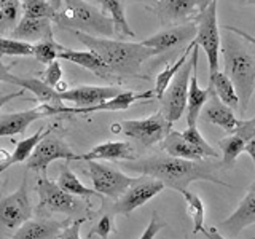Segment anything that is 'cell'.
I'll return each mask as SVG.
<instances>
[{
    "label": "cell",
    "instance_id": "1",
    "mask_svg": "<svg viewBox=\"0 0 255 239\" xmlns=\"http://www.w3.org/2000/svg\"><path fill=\"white\" fill-rule=\"evenodd\" d=\"M128 167L131 171L140 172L143 175H150V177L161 182L164 187L177 190L180 193L188 188L190 183L198 180L212 182L230 188V183L223 182L217 174L222 167V163L211 161L209 158L183 159L171 156L167 153H161L142 159H134Z\"/></svg>",
    "mask_w": 255,
    "mask_h": 239
},
{
    "label": "cell",
    "instance_id": "2",
    "mask_svg": "<svg viewBox=\"0 0 255 239\" xmlns=\"http://www.w3.org/2000/svg\"><path fill=\"white\" fill-rule=\"evenodd\" d=\"M78 42H82L88 50L99 56L106 67V80L110 78H143L142 66L155 51L151 48L142 45L140 42H125V40L99 38L83 34V32H72Z\"/></svg>",
    "mask_w": 255,
    "mask_h": 239
},
{
    "label": "cell",
    "instance_id": "3",
    "mask_svg": "<svg viewBox=\"0 0 255 239\" xmlns=\"http://www.w3.org/2000/svg\"><path fill=\"white\" fill-rule=\"evenodd\" d=\"M220 51L225 62V75L233 83L238 94V112L244 115L255 93V56L233 35L223 38Z\"/></svg>",
    "mask_w": 255,
    "mask_h": 239
},
{
    "label": "cell",
    "instance_id": "4",
    "mask_svg": "<svg viewBox=\"0 0 255 239\" xmlns=\"http://www.w3.org/2000/svg\"><path fill=\"white\" fill-rule=\"evenodd\" d=\"M66 11H59L54 24L70 32H83L93 37H112L115 34L114 21L102 10L86 0H62Z\"/></svg>",
    "mask_w": 255,
    "mask_h": 239
},
{
    "label": "cell",
    "instance_id": "5",
    "mask_svg": "<svg viewBox=\"0 0 255 239\" xmlns=\"http://www.w3.org/2000/svg\"><path fill=\"white\" fill-rule=\"evenodd\" d=\"M35 191L38 193L40 203L37 206L38 217H50L51 214H64V215H80L85 217V204L82 199L75 195L66 193L58 187V183L50 180L46 175H42L37 180Z\"/></svg>",
    "mask_w": 255,
    "mask_h": 239
},
{
    "label": "cell",
    "instance_id": "6",
    "mask_svg": "<svg viewBox=\"0 0 255 239\" xmlns=\"http://www.w3.org/2000/svg\"><path fill=\"white\" fill-rule=\"evenodd\" d=\"M172 129V123H169L159 110L156 114L150 115L148 118L142 120H125V121L114 123L112 131L129 139L137 140L143 147H153L158 142H163L166 134Z\"/></svg>",
    "mask_w": 255,
    "mask_h": 239
},
{
    "label": "cell",
    "instance_id": "7",
    "mask_svg": "<svg viewBox=\"0 0 255 239\" xmlns=\"http://www.w3.org/2000/svg\"><path fill=\"white\" fill-rule=\"evenodd\" d=\"M196 35L193 42L203 48L209 62V75L219 70V54H220V32L217 21V0L207 5L195 18Z\"/></svg>",
    "mask_w": 255,
    "mask_h": 239
},
{
    "label": "cell",
    "instance_id": "8",
    "mask_svg": "<svg viewBox=\"0 0 255 239\" xmlns=\"http://www.w3.org/2000/svg\"><path fill=\"white\" fill-rule=\"evenodd\" d=\"M32 214L27 182L22 180L18 190L0 198V238L11 236L22 223L32 219Z\"/></svg>",
    "mask_w": 255,
    "mask_h": 239
},
{
    "label": "cell",
    "instance_id": "9",
    "mask_svg": "<svg viewBox=\"0 0 255 239\" xmlns=\"http://www.w3.org/2000/svg\"><path fill=\"white\" fill-rule=\"evenodd\" d=\"M164 185L159 180L150 177V175H140L134 179L129 187L125 190L122 196L115 199V203L110 206L109 214L114 215H131L132 211L143 206L151 198H155L158 193H161Z\"/></svg>",
    "mask_w": 255,
    "mask_h": 239
},
{
    "label": "cell",
    "instance_id": "10",
    "mask_svg": "<svg viewBox=\"0 0 255 239\" xmlns=\"http://www.w3.org/2000/svg\"><path fill=\"white\" fill-rule=\"evenodd\" d=\"M53 129H48L37 147L30 153V156L26 161L27 171L42 172L46 174L48 166H50L54 159H67V161H78V155L72 150L66 142L61 137H54L51 135Z\"/></svg>",
    "mask_w": 255,
    "mask_h": 239
},
{
    "label": "cell",
    "instance_id": "11",
    "mask_svg": "<svg viewBox=\"0 0 255 239\" xmlns=\"http://www.w3.org/2000/svg\"><path fill=\"white\" fill-rule=\"evenodd\" d=\"M88 172H90L94 191H98V195H104L112 199L122 196L134 180L123 171H120L117 166L101 163L99 159L88 161Z\"/></svg>",
    "mask_w": 255,
    "mask_h": 239
},
{
    "label": "cell",
    "instance_id": "12",
    "mask_svg": "<svg viewBox=\"0 0 255 239\" xmlns=\"http://www.w3.org/2000/svg\"><path fill=\"white\" fill-rule=\"evenodd\" d=\"M191 69H193V61L190 59L174 75L171 83L167 85L164 94L161 96V99H159L161 101V112L169 123L177 121L185 112Z\"/></svg>",
    "mask_w": 255,
    "mask_h": 239
},
{
    "label": "cell",
    "instance_id": "13",
    "mask_svg": "<svg viewBox=\"0 0 255 239\" xmlns=\"http://www.w3.org/2000/svg\"><path fill=\"white\" fill-rule=\"evenodd\" d=\"M196 35V24L195 22H185L179 26H169L163 30L156 32L155 35L142 40V45H145L155 51V54H161L166 51L180 48L182 45L190 43Z\"/></svg>",
    "mask_w": 255,
    "mask_h": 239
},
{
    "label": "cell",
    "instance_id": "14",
    "mask_svg": "<svg viewBox=\"0 0 255 239\" xmlns=\"http://www.w3.org/2000/svg\"><path fill=\"white\" fill-rule=\"evenodd\" d=\"M155 98L153 90L148 91H120L115 98H112L106 102L96 104V106L90 107H59L56 109V115L58 114H72V115H86V114H94V112H117V110H126L129 109L134 102L139 101H150Z\"/></svg>",
    "mask_w": 255,
    "mask_h": 239
},
{
    "label": "cell",
    "instance_id": "15",
    "mask_svg": "<svg viewBox=\"0 0 255 239\" xmlns=\"http://www.w3.org/2000/svg\"><path fill=\"white\" fill-rule=\"evenodd\" d=\"M151 8L164 27L190 22L199 13L198 0H158Z\"/></svg>",
    "mask_w": 255,
    "mask_h": 239
},
{
    "label": "cell",
    "instance_id": "16",
    "mask_svg": "<svg viewBox=\"0 0 255 239\" xmlns=\"http://www.w3.org/2000/svg\"><path fill=\"white\" fill-rule=\"evenodd\" d=\"M56 115V107L40 104L38 107L22 112H13V114L0 115V137H11L16 134H24L30 123L35 120Z\"/></svg>",
    "mask_w": 255,
    "mask_h": 239
},
{
    "label": "cell",
    "instance_id": "17",
    "mask_svg": "<svg viewBox=\"0 0 255 239\" xmlns=\"http://www.w3.org/2000/svg\"><path fill=\"white\" fill-rule=\"evenodd\" d=\"M255 223V180L247 188L246 196L239 201L236 211L228 219L219 223V230H223L230 236H238L241 231Z\"/></svg>",
    "mask_w": 255,
    "mask_h": 239
},
{
    "label": "cell",
    "instance_id": "18",
    "mask_svg": "<svg viewBox=\"0 0 255 239\" xmlns=\"http://www.w3.org/2000/svg\"><path fill=\"white\" fill-rule=\"evenodd\" d=\"M198 56H199V46L195 43L191 50V61H193V69H191L190 85H188V96H187V124L196 126L199 114L204 107V104L209 99V86L203 90L198 83Z\"/></svg>",
    "mask_w": 255,
    "mask_h": 239
},
{
    "label": "cell",
    "instance_id": "19",
    "mask_svg": "<svg viewBox=\"0 0 255 239\" xmlns=\"http://www.w3.org/2000/svg\"><path fill=\"white\" fill-rule=\"evenodd\" d=\"M199 118H203L204 121L215 124L222 127L223 131H227L228 134L235 132L236 124H238V118L235 115V110L228 107L227 104H223L217 94L214 93V90L209 86V99L204 104V107L199 114Z\"/></svg>",
    "mask_w": 255,
    "mask_h": 239
},
{
    "label": "cell",
    "instance_id": "20",
    "mask_svg": "<svg viewBox=\"0 0 255 239\" xmlns=\"http://www.w3.org/2000/svg\"><path fill=\"white\" fill-rule=\"evenodd\" d=\"M118 93L120 90L115 86H77L59 91V96L62 101L72 102L78 107H90L115 98Z\"/></svg>",
    "mask_w": 255,
    "mask_h": 239
},
{
    "label": "cell",
    "instance_id": "21",
    "mask_svg": "<svg viewBox=\"0 0 255 239\" xmlns=\"http://www.w3.org/2000/svg\"><path fill=\"white\" fill-rule=\"evenodd\" d=\"M74 219H67L64 222L54 220L50 217H35L29 219L26 223L14 231L10 239H56L59 231Z\"/></svg>",
    "mask_w": 255,
    "mask_h": 239
},
{
    "label": "cell",
    "instance_id": "22",
    "mask_svg": "<svg viewBox=\"0 0 255 239\" xmlns=\"http://www.w3.org/2000/svg\"><path fill=\"white\" fill-rule=\"evenodd\" d=\"M90 159H122V161H134L137 159V153L131 142L118 140V142H102L96 145L88 153L78 155V161H90Z\"/></svg>",
    "mask_w": 255,
    "mask_h": 239
},
{
    "label": "cell",
    "instance_id": "23",
    "mask_svg": "<svg viewBox=\"0 0 255 239\" xmlns=\"http://www.w3.org/2000/svg\"><path fill=\"white\" fill-rule=\"evenodd\" d=\"M53 34V21L48 18H30L21 16L16 26L11 29V38L24 40V42H40L45 37Z\"/></svg>",
    "mask_w": 255,
    "mask_h": 239
},
{
    "label": "cell",
    "instance_id": "24",
    "mask_svg": "<svg viewBox=\"0 0 255 239\" xmlns=\"http://www.w3.org/2000/svg\"><path fill=\"white\" fill-rule=\"evenodd\" d=\"M10 83L18 85L26 91L34 93L37 101L42 102V104H46V106L59 109V107H62V104H64L62 99H61V96H59V91H56V88H51L50 85H46L43 80H40V78H35V77L21 78V77L11 75Z\"/></svg>",
    "mask_w": 255,
    "mask_h": 239
},
{
    "label": "cell",
    "instance_id": "25",
    "mask_svg": "<svg viewBox=\"0 0 255 239\" xmlns=\"http://www.w3.org/2000/svg\"><path fill=\"white\" fill-rule=\"evenodd\" d=\"M59 59H64L67 62L77 64L80 67H85L88 70H91L94 75H98L99 78L106 80V67L104 62L99 59L98 54H94L90 50H70V48H64V51L59 53Z\"/></svg>",
    "mask_w": 255,
    "mask_h": 239
},
{
    "label": "cell",
    "instance_id": "26",
    "mask_svg": "<svg viewBox=\"0 0 255 239\" xmlns=\"http://www.w3.org/2000/svg\"><path fill=\"white\" fill-rule=\"evenodd\" d=\"M163 150L167 155L183 159H201L204 158L201 151L196 150L191 143L183 137L182 132L171 129L163 139Z\"/></svg>",
    "mask_w": 255,
    "mask_h": 239
},
{
    "label": "cell",
    "instance_id": "27",
    "mask_svg": "<svg viewBox=\"0 0 255 239\" xmlns=\"http://www.w3.org/2000/svg\"><path fill=\"white\" fill-rule=\"evenodd\" d=\"M102 8L110 14V19L114 21L115 34L122 38H134L135 34L126 19V8L125 0H98Z\"/></svg>",
    "mask_w": 255,
    "mask_h": 239
},
{
    "label": "cell",
    "instance_id": "28",
    "mask_svg": "<svg viewBox=\"0 0 255 239\" xmlns=\"http://www.w3.org/2000/svg\"><path fill=\"white\" fill-rule=\"evenodd\" d=\"M69 163L67 159H64V163L61 164V169H59V175H58V187L61 190H64L66 193H70V195H75V196H80V198H90V196H94L98 195V191H94V188H88L85 187L80 179L77 175L72 172V169L69 167ZM99 196V195H98Z\"/></svg>",
    "mask_w": 255,
    "mask_h": 239
},
{
    "label": "cell",
    "instance_id": "29",
    "mask_svg": "<svg viewBox=\"0 0 255 239\" xmlns=\"http://www.w3.org/2000/svg\"><path fill=\"white\" fill-rule=\"evenodd\" d=\"M209 86L214 90V93L217 94V98L227 104L228 107H231L233 110H238L239 101H238V94L233 83L230 82V78L225 75V72L217 70L215 74L209 75Z\"/></svg>",
    "mask_w": 255,
    "mask_h": 239
},
{
    "label": "cell",
    "instance_id": "30",
    "mask_svg": "<svg viewBox=\"0 0 255 239\" xmlns=\"http://www.w3.org/2000/svg\"><path fill=\"white\" fill-rule=\"evenodd\" d=\"M43 137V127H40L37 132H34L27 139H22L19 142H16V148L10 153L8 159L5 163L0 164V171H6L8 167L16 164V163H22V161H27V158L30 156V153L34 151V148L37 147V143L40 142V139Z\"/></svg>",
    "mask_w": 255,
    "mask_h": 239
},
{
    "label": "cell",
    "instance_id": "31",
    "mask_svg": "<svg viewBox=\"0 0 255 239\" xmlns=\"http://www.w3.org/2000/svg\"><path fill=\"white\" fill-rule=\"evenodd\" d=\"M193 46H195V42L191 40V42L188 43V46H187V50L180 54V58L175 61L174 64H171V66H166V69L163 72H159V74L156 75V82H155V90H153V93H155V98L158 101L161 99V96L164 94L166 88H167V85L171 83V80L174 78V75L177 74V72L180 70V67L188 61V56L191 54V50H193Z\"/></svg>",
    "mask_w": 255,
    "mask_h": 239
},
{
    "label": "cell",
    "instance_id": "32",
    "mask_svg": "<svg viewBox=\"0 0 255 239\" xmlns=\"http://www.w3.org/2000/svg\"><path fill=\"white\" fill-rule=\"evenodd\" d=\"M244 140L238 134L231 132L227 137L219 140V147L222 151V167H231L238 159V156L244 151Z\"/></svg>",
    "mask_w": 255,
    "mask_h": 239
},
{
    "label": "cell",
    "instance_id": "33",
    "mask_svg": "<svg viewBox=\"0 0 255 239\" xmlns=\"http://www.w3.org/2000/svg\"><path fill=\"white\" fill-rule=\"evenodd\" d=\"M21 0H0V35L11 32L21 18Z\"/></svg>",
    "mask_w": 255,
    "mask_h": 239
},
{
    "label": "cell",
    "instance_id": "34",
    "mask_svg": "<svg viewBox=\"0 0 255 239\" xmlns=\"http://www.w3.org/2000/svg\"><path fill=\"white\" fill-rule=\"evenodd\" d=\"M182 196L185 198L187 212L190 215V219L193 220V235L201 233V230L204 227V203L193 191H188V188L182 191Z\"/></svg>",
    "mask_w": 255,
    "mask_h": 239
},
{
    "label": "cell",
    "instance_id": "35",
    "mask_svg": "<svg viewBox=\"0 0 255 239\" xmlns=\"http://www.w3.org/2000/svg\"><path fill=\"white\" fill-rule=\"evenodd\" d=\"M64 48L66 46H62L61 43L56 42L53 34H51V35L45 37L43 40H40V42L34 43V54L32 56H35V59L38 62L50 64V62L58 59L59 53L64 51Z\"/></svg>",
    "mask_w": 255,
    "mask_h": 239
},
{
    "label": "cell",
    "instance_id": "36",
    "mask_svg": "<svg viewBox=\"0 0 255 239\" xmlns=\"http://www.w3.org/2000/svg\"><path fill=\"white\" fill-rule=\"evenodd\" d=\"M21 10L24 16H30V18H48L54 24L56 16L59 11H56L50 0H22Z\"/></svg>",
    "mask_w": 255,
    "mask_h": 239
},
{
    "label": "cell",
    "instance_id": "37",
    "mask_svg": "<svg viewBox=\"0 0 255 239\" xmlns=\"http://www.w3.org/2000/svg\"><path fill=\"white\" fill-rule=\"evenodd\" d=\"M235 134L244 140V151L252 158L255 167V117L251 120H238Z\"/></svg>",
    "mask_w": 255,
    "mask_h": 239
},
{
    "label": "cell",
    "instance_id": "38",
    "mask_svg": "<svg viewBox=\"0 0 255 239\" xmlns=\"http://www.w3.org/2000/svg\"><path fill=\"white\" fill-rule=\"evenodd\" d=\"M34 43L0 35V56H32Z\"/></svg>",
    "mask_w": 255,
    "mask_h": 239
},
{
    "label": "cell",
    "instance_id": "39",
    "mask_svg": "<svg viewBox=\"0 0 255 239\" xmlns=\"http://www.w3.org/2000/svg\"><path fill=\"white\" fill-rule=\"evenodd\" d=\"M182 135L185 137L191 145H193L196 150H199L201 151V155L204 156V158H217V150H215L209 142H207L203 135H201V132L198 131V127L196 126H188L185 131L182 132Z\"/></svg>",
    "mask_w": 255,
    "mask_h": 239
},
{
    "label": "cell",
    "instance_id": "40",
    "mask_svg": "<svg viewBox=\"0 0 255 239\" xmlns=\"http://www.w3.org/2000/svg\"><path fill=\"white\" fill-rule=\"evenodd\" d=\"M110 233H117V228H115V215L114 214H106L104 217L96 223V225L91 228V231L88 233V238H94V236H99L101 239H109Z\"/></svg>",
    "mask_w": 255,
    "mask_h": 239
},
{
    "label": "cell",
    "instance_id": "41",
    "mask_svg": "<svg viewBox=\"0 0 255 239\" xmlns=\"http://www.w3.org/2000/svg\"><path fill=\"white\" fill-rule=\"evenodd\" d=\"M88 220V217H78L70 220L66 227H64L59 235L56 236V239H80V228H82L83 223Z\"/></svg>",
    "mask_w": 255,
    "mask_h": 239
},
{
    "label": "cell",
    "instance_id": "42",
    "mask_svg": "<svg viewBox=\"0 0 255 239\" xmlns=\"http://www.w3.org/2000/svg\"><path fill=\"white\" fill-rule=\"evenodd\" d=\"M61 80H62V67H61L59 61L56 59L48 64V67L43 74V82L46 85H50L51 88H56L61 83Z\"/></svg>",
    "mask_w": 255,
    "mask_h": 239
},
{
    "label": "cell",
    "instance_id": "43",
    "mask_svg": "<svg viewBox=\"0 0 255 239\" xmlns=\"http://www.w3.org/2000/svg\"><path fill=\"white\" fill-rule=\"evenodd\" d=\"M167 227V223L163 222L161 219H159V215L156 211L151 212V219H150V223H148V227L143 230V233L140 235L139 239H153L159 231H161L163 228Z\"/></svg>",
    "mask_w": 255,
    "mask_h": 239
},
{
    "label": "cell",
    "instance_id": "44",
    "mask_svg": "<svg viewBox=\"0 0 255 239\" xmlns=\"http://www.w3.org/2000/svg\"><path fill=\"white\" fill-rule=\"evenodd\" d=\"M223 29H225L227 32H230V34H235V35H238V37H241V38L247 40V42H249L251 45L255 46V37L249 35V34H247V32H244L243 29H238V27H235V26H223Z\"/></svg>",
    "mask_w": 255,
    "mask_h": 239
},
{
    "label": "cell",
    "instance_id": "45",
    "mask_svg": "<svg viewBox=\"0 0 255 239\" xmlns=\"http://www.w3.org/2000/svg\"><path fill=\"white\" fill-rule=\"evenodd\" d=\"M14 66V64H11V66H5V64L2 62V56H0V83L2 82H8L10 83L11 80V74H10V69Z\"/></svg>",
    "mask_w": 255,
    "mask_h": 239
},
{
    "label": "cell",
    "instance_id": "46",
    "mask_svg": "<svg viewBox=\"0 0 255 239\" xmlns=\"http://www.w3.org/2000/svg\"><path fill=\"white\" fill-rule=\"evenodd\" d=\"M24 91L26 90H19V91H16V93H10V94H0V109H2L6 102H10L16 98H21V96L24 94Z\"/></svg>",
    "mask_w": 255,
    "mask_h": 239
},
{
    "label": "cell",
    "instance_id": "47",
    "mask_svg": "<svg viewBox=\"0 0 255 239\" xmlns=\"http://www.w3.org/2000/svg\"><path fill=\"white\" fill-rule=\"evenodd\" d=\"M201 233L207 238V239H227V238H223L222 236V233L217 230V228H204L203 227V230H201Z\"/></svg>",
    "mask_w": 255,
    "mask_h": 239
},
{
    "label": "cell",
    "instance_id": "48",
    "mask_svg": "<svg viewBox=\"0 0 255 239\" xmlns=\"http://www.w3.org/2000/svg\"><path fill=\"white\" fill-rule=\"evenodd\" d=\"M8 156H10V151L5 150V148H0V164L5 163L8 159Z\"/></svg>",
    "mask_w": 255,
    "mask_h": 239
},
{
    "label": "cell",
    "instance_id": "49",
    "mask_svg": "<svg viewBox=\"0 0 255 239\" xmlns=\"http://www.w3.org/2000/svg\"><path fill=\"white\" fill-rule=\"evenodd\" d=\"M212 2V0H198V10L201 11V10H204V8L209 5Z\"/></svg>",
    "mask_w": 255,
    "mask_h": 239
},
{
    "label": "cell",
    "instance_id": "50",
    "mask_svg": "<svg viewBox=\"0 0 255 239\" xmlns=\"http://www.w3.org/2000/svg\"><path fill=\"white\" fill-rule=\"evenodd\" d=\"M135 2H142V3H145V5H151V6H153L158 2V0H135Z\"/></svg>",
    "mask_w": 255,
    "mask_h": 239
},
{
    "label": "cell",
    "instance_id": "51",
    "mask_svg": "<svg viewBox=\"0 0 255 239\" xmlns=\"http://www.w3.org/2000/svg\"><path fill=\"white\" fill-rule=\"evenodd\" d=\"M241 5H255V0H239Z\"/></svg>",
    "mask_w": 255,
    "mask_h": 239
},
{
    "label": "cell",
    "instance_id": "52",
    "mask_svg": "<svg viewBox=\"0 0 255 239\" xmlns=\"http://www.w3.org/2000/svg\"><path fill=\"white\" fill-rule=\"evenodd\" d=\"M0 174H2V171H0ZM0 187H2V177H0Z\"/></svg>",
    "mask_w": 255,
    "mask_h": 239
},
{
    "label": "cell",
    "instance_id": "53",
    "mask_svg": "<svg viewBox=\"0 0 255 239\" xmlns=\"http://www.w3.org/2000/svg\"><path fill=\"white\" fill-rule=\"evenodd\" d=\"M252 239H255V236H254V238H252Z\"/></svg>",
    "mask_w": 255,
    "mask_h": 239
}]
</instances>
